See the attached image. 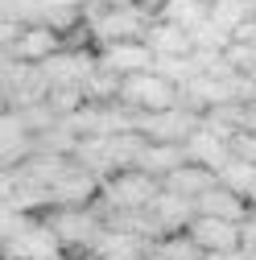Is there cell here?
<instances>
[{"instance_id":"6da1fadb","label":"cell","mask_w":256,"mask_h":260,"mask_svg":"<svg viewBox=\"0 0 256 260\" xmlns=\"http://www.w3.org/2000/svg\"><path fill=\"white\" fill-rule=\"evenodd\" d=\"M87 34H91V50H104L116 42H141L145 29L153 25V13L137 9V5H120V9H83Z\"/></svg>"},{"instance_id":"7a4b0ae2","label":"cell","mask_w":256,"mask_h":260,"mask_svg":"<svg viewBox=\"0 0 256 260\" xmlns=\"http://www.w3.org/2000/svg\"><path fill=\"white\" fill-rule=\"evenodd\" d=\"M116 104L128 108L133 116H153V112H170L178 104V87H170L162 75H128L120 79V95H116Z\"/></svg>"},{"instance_id":"3957f363","label":"cell","mask_w":256,"mask_h":260,"mask_svg":"<svg viewBox=\"0 0 256 260\" xmlns=\"http://www.w3.org/2000/svg\"><path fill=\"white\" fill-rule=\"evenodd\" d=\"M62 248L50 232V223L38 215V219H25L21 232H13L5 244H0V260H58Z\"/></svg>"},{"instance_id":"277c9868","label":"cell","mask_w":256,"mask_h":260,"mask_svg":"<svg viewBox=\"0 0 256 260\" xmlns=\"http://www.w3.org/2000/svg\"><path fill=\"white\" fill-rule=\"evenodd\" d=\"M199 128V116L182 112L178 104L170 112H153V116H137V133L149 141V145H182L190 133Z\"/></svg>"},{"instance_id":"5b68a950","label":"cell","mask_w":256,"mask_h":260,"mask_svg":"<svg viewBox=\"0 0 256 260\" xmlns=\"http://www.w3.org/2000/svg\"><path fill=\"white\" fill-rule=\"evenodd\" d=\"M62 50V38L54 34L50 25H21L17 29V38H13V46H9V62H21V67H42L46 58H54Z\"/></svg>"},{"instance_id":"8992f818","label":"cell","mask_w":256,"mask_h":260,"mask_svg":"<svg viewBox=\"0 0 256 260\" xmlns=\"http://www.w3.org/2000/svg\"><path fill=\"white\" fill-rule=\"evenodd\" d=\"M95 67H100V71H112L116 79H128V75L153 71V54H149L145 42H116V46L95 50Z\"/></svg>"},{"instance_id":"52a82bcc","label":"cell","mask_w":256,"mask_h":260,"mask_svg":"<svg viewBox=\"0 0 256 260\" xmlns=\"http://www.w3.org/2000/svg\"><path fill=\"white\" fill-rule=\"evenodd\" d=\"M145 215H149V223H153L157 240H162V236L186 232L190 219H195V203H190V199H178V194H170V190H157V199L145 207Z\"/></svg>"},{"instance_id":"ba28073f","label":"cell","mask_w":256,"mask_h":260,"mask_svg":"<svg viewBox=\"0 0 256 260\" xmlns=\"http://www.w3.org/2000/svg\"><path fill=\"white\" fill-rule=\"evenodd\" d=\"M190 244H195L203 256H215V252H236L240 248V223H223V219H207V215H195L186 227Z\"/></svg>"},{"instance_id":"9c48e42d","label":"cell","mask_w":256,"mask_h":260,"mask_svg":"<svg viewBox=\"0 0 256 260\" xmlns=\"http://www.w3.org/2000/svg\"><path fill=\"white\" fill-rule=\"evenodd\" d=\"M182 157H186V166H199V170H211L215 174L223 161H232V141L215 137L211 128L199 120V128L182 141Z\"/></svg>"},{"instance_id":"30bf717a","label":"cell","mask_w":256,"mask_h":260,"mask_svg":"<svg viewBox=\"0 0 256 260\" xmlns=\"http://www.w3.org/2000/svg\"><path fill=\"white\" fill-rule=\"evenodd\" d=\"M141 42L149 46L153 58H190V54H195V46H190V34H186V29L166 25V21H157V17H153V25L145 29V38H141Z\"/></svg>"},{"instance_id":"8fae6325","label":"cell","mask_w":256,"mask_h":260,"mask_svg":"<svg viewBox=\"0 0 256 260\" xmlns=\"http://www.w3.org/2000/svg\"><path fill=\"white\" fill-rule=\"evenodd\" d=\"M195 215L223 219V223H240V219L248 215V203L240 199V194L223 190V186H211L207 194H199V199H195Z\"/></svg>"},{"instance_id":"7c38bea8","label":"cell","mask_w":256,"mask_h":260,"mask_svg":"<svg viewBox=\"0 0 256 260\" xmlns=\"http://www.w3.org/2000/svg\"><path fill=\"white\" fill-rule=\"evenodd\" d=\"M211 186H215V174L211 170H199V166H178L170 178H162V190L178 194V199H190V203H195L199 194H207Z\"/></svg>"},{"instance_id":"4fadbf2b","label":"cell","mask_w":256,"mask_h":260,"mask_svg":"<svg viewBox=\"0 0 256 260\" xmlns=\"http://www.w3.org/2000/svg\"><path fill=\"white\" fill-rule=\"evenodd\" d=\"M157 21L166 25H178V29H199L207 21V5H199V0H166L162 9H157Z\"/></svg>"},{"instance_id":"5bb4252c","label":"cell","mask_w":256,"mask_h":260,"mask_svg":"<svg viewBox=\"0 0 256 260\" xmlns=\"http://www.w3.org/2000/svg\"><path fill=\"white\" fill-rule=\"evenodd\" d=\"M145 260H203V252L190 244L186 232H178V236H162V240L145 244Z\"/></svg>"},{"instance_id":"9a60e30c","label":"cell","mask_w":256,"mask_h":260,"mask_svg":"<svg viewBox=\"0 0 256 260\" xmlns=\"http://www.w3.org/2000/svg\"><path fill=\"white\" fill-rule=\"evenodd\" d=\"M215 186H223V190L240 194V199H248V190L256 186V166H248V161H240V157L223 161V166L215 170Z\"/></svg>"},{"instance_id":"2e32d148","label":"cell","mask_w":256,"mask_h":260,"mask_svg":"<svg viewBox=\"0 0 256 260\" xmlns=\"http://www.w3.org/2000/svg\"><path fill=\"white\" fill-rule=\"evenodd\" d=\"M207 21H211V25H219L223 34L232 38L244 21H252V9L244 5V0H215V5L207 9Z\"/></svg>"},{"instance_id":"e0dca14e","label":"cell","mask_w":256,"mask_h":260,"mask_svg":"<svg viewBox=\"0 0 256 260\" xmlns=\"http://www.w3.org/2000/svg\"><path fill=\"white\" fill-rule=\"evenodd\" d=\"M116 95H120V79L112 75V71H100L95 67L91 75H87V83H83V104H116Z\"/></svg>"},{"instance_id":"ac0fdd59","label":"cell","mask_w":256,"mask_h":260,"mask_svg":"<svg viewBox=\"0 0 256 260\" xmlns=\"http://www.w3.org/2000/svg\"><path fill=\"white\" fill-rule=\"evenodd\" d=\"M240 252H244L248 260H256V211H248V215L240 219Z\"/></svg>"},{"instance_id":"d6986e66","label":"cell","mask_w":256,"mask_h":260,"mask_svg":"<svg viewBox=\"0 0 256 260\" xmlns=\"http://www.w3.org/2000/svg\"><path fill=\"white\" fill-rule=\"evenodd\" d=\"M232 157L256 166V137H252V133H236V137H232Z\"/></svg>"},{"instance_id":"ffe728a7","label":"cell","mask_w":256,"mask_h":260,"mask_svg":"<svg viewBox=\"0 0 256 260\" xmlns=\"http://www.w3.org/2000/svg\"><path fill=\"white\" fill-rule=\"evenodd\" d=\"M240 133H252V137H256V104L244 108V128H240Z\"/></svg>"},{"instance_id":"44dd1931","label":"cell","mask_w":256,"mask_h":260,"mask_svg":"<svg viewBox=\"0 0 256 260\" xmlns=\"http://www.w3.org/2000/svg\"><path fill=\"white\" fill-rule=\"evenodd\" d=\"M133 5H137V9H145V13H153V17H157V9H162V5H166V0H133Z\"/></svg>"},{"instance_id":"7402d4cb","label":"cell","mask_w":256,"mask_h":260,"mask_svg":"<svg viewBox=\"0 0 256 260\" xmlns=\"http://www.w3.org/2000/svg\"><path fill=\"white\" fill-rule=\"evenodd\" d=\"M203 260H248V256L236 248V252H215V256H203Z\"/></svg>"},{"instance_id":"603a6c76","label":"cell","mask_w":256,"mask_h":260,"mask_svg":"<svg viewBox=\"0 0 256 260\" xmlns=\"http://www.w3.org/2000/svg\"><path fill=\"white\" fill-rule=\"evenodd\" d=\"M0 62H5V54H0Z\"/></svg>"}]
</instances>
